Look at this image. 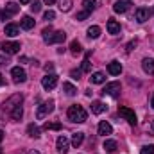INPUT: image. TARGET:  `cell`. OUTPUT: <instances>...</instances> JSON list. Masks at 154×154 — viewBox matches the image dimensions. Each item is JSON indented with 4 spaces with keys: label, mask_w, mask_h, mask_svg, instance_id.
<instances>
[{
    "label": "cell",
    "mask_w": 154,
    "mask_h": 154,
    "mask_svg": "<svg viewBox=\"0 0 154 154\" xmlns=\"http://www.w3.org/2000/svg\"><path fill=\"white\" fill-rule=\"evenodd\" d=\"M41 34H43L45 43H48V45H52V43H63V41L66 39V34H65L63 31H54L50 25H48V27H45Z\"/></svg>",
    "instance_id": "1"
},
{
    "label": "cell",
    "mask_w": 154,
    "mask_h": 154,
    "mask_svg": "<svg viewBox=\"0 0 154 154\" xmlns=\"http://www.w3.org/2000/svg\"><path fill=\"white\" fill-rule=\"evenodd\" d=\"M66 115H68V120H70V122H75V124H82V122H86V118H88L86 109H84L82 106H79V104L70 106Z\"/></svg>",
    "instance_id": "2"
},
{
    "label": "cell",
    "mask_w": 154,
    "mask_h": 154,
    "mask_svg": "<svg viewBox=\"0 0 154 154\" xmlns=\"http://www.w3.org/2000/svg\"><path fill=\"white\" fill-rule=\"evenodd\" d=\"M52 111H54V100H45V102H43V104L38 108L36 116H38L39 120H43L45 116H48Z\"/></svg>",
    "instance_id": "3"
},
{
    "label": "cell",
    "mask_w": 154,
    "mask_h": 154,
    "mask_svg": "<svg viewBox=\"0 0 154 154\" xmlns=\"http://www.w3.org/2000/svg\"><path fill=\"white\" fill-rule=\"evenodd\" d=\"M120 91H122V86H120V82H109V84H106V88L102 90V93L104 95H109V97H120Z\"/></svg>",
    "instance_id": "4"
},
{
    "label": "cell",
    "mask_w": 154,
    "mask_h": 154,
    "mask_svg": "<svg viewBox=\"0 0 154 154\" xmlns=\"http://www.w3.org/2000/svg\"><path fill=\"white\" fill-rule=\"evenodd\" d=\"M57 84V75L56 74H47V75L41 79V86L48 91V90H54Z\"/></svg>",
    "instance_id": "5"
},
{
    "label": "cell",
    "mask_w": 154,
    "mask_h": 154,
    "mask_svg": "<svg viewBox=\"0 0 154 154\" xmlns=\"http://www.w3.org/2000/svg\"><path fill=\"white\" fill-rule=\"evenodd\" d=\"M118 115L124 116L131 125H136V115H134V111L133 109H129V108H124V106H120L118 108Z\"/></svg>",
    "instance_id": "6"
},
{
    "label": "cell",
    "mask_w": 154,
    "mask_h": 154,
    "mask_svg": "<svg viewBox=\"0 0 154 154\" xmlns=\"http://www.w3.org/2000/svg\"><path fill=\"white\" fill-rule=\"evenodd\" d=\"M11 75H13V82H16V84L27 81V74H25V70L20 68V66H14V68L11 70Z\"/></svg>",
    "instance_id": "7"
},
{
    "label": "cell",
    "mask_w": 154,
    "mask_h": 154,
    "mask_svg": "<svg viewBox=\"0 0 154 154\" xmlns=\"http://www.w3.org/2000/svg\"><path fill=\"white\" fill-rule=\"evenodd\" d=\"M2 50L5 52V54H18L20 52V43L18 41H4L2 43Z\"/></svg>",
    "instance_id": "8"
},
{
    "label": "cell",
    "mask_w": 154,
    "mask_h": 154,
    "mask_svg": "<svg viewBox=\"0 0 154 154\" xmlns=\"http://www.w3.org/2000/svg\"><path fill=\"white\" fill-rule=\"evenodd\" d=\"M20 11V5L18 4H14V2H9V4H5V9H4V16H2V20H9L13 14H16Z\"/></svg>",
    "instance_id": "9"
},
{
    "label": "cell",
    "mask_w": 154,
    "mask_h": 154,
    "mask_svg": "<svg viewBox=\"0 0 154 154\" xmlns=\"http://www.w3.org/2000/svg\"><path fill=\"white\" fill-rule=\"evenodd\" d=\"M56 145H57V152H59V154H66V152H68V149H70V142H68V138H66L65 134L57 138Z\"/></svg>",
    "instance_id": "10"
},
{
    "label": "cell",
    "mask_w": 154,
    "mask_h": 154,
    "mask_svg": "<svg viewBox=\"0 0 154 154\" xmlns=\"http://www.w3.org/2000/svg\"><path fill=\"white\" fill-rule=\"evenodd\" d=\"M149 16H151V11H149L147 7H140V9H136V13H134V20H136L138 23L147 22V20H149Z\"/></svg>",
    "instance_id": "11"
},
{
    "label": "cell",
    "mask_w": 154,
    "mask_h": 154,
    "mask_svg": "<svg viewBox=\"0 0 154 154\" xmlns=\"http://www.w3.org/2000/svg\"><path fill=\"white\" fill-rule=\"evenodd\" d=\"M142 68H143V72H145V74L154 75V59H152V57H145V59L142 61Z\"/></svg>",
    "instance_id": "12"
},
{
    "label": "cell",
    "mask_w": 154,
    "mask_h": 154,
    "mask_svg": "<svg viewBox=\"0 0 154 154\" xmlns=\"http://www.w3.org/2000/svg\"><path fill=\"white\" fill-rule=\"evenodd\" d=\"M129 7H131V2H129V0H120V2H116L115 5H113V11L122 14V13H125Z\"/></svg>",
    "instance_id": "13"
},
{
    "label": "cell",
    "mask_w": 154,
    "mask_h": 154,
    "mask_svg": "<svg viewBox=\"0 0 154 154\" xmlns=\"http://www.w3.org/2000/svg\"><path fill=\"white\" fill-rule=\"evenodd\" d=\"M108 72H109L111 75H120V74H122V63H120V61H111V63L108 65Z\"/></svg>",
    "instance_id": "14"
},
{
    "label": "cell",
    "mask_w": 154,
    "mask_h": 154,
    "mask_svg": "<svg viewBox=\"0 0 154 154\" xmlns=\"http://www.w3.org/2000/svg\"><path fill=\"white\" fill-rule=\"evenodd\" d=\"M4 32H5L7 36L14 38V36H18V34H20V27H18V25H14V23H7V25H5V29H4Z\"/></svg>",
    "instance_id": "15"
},
{
    "label": "cell",
    "mask_w": 154,
    "mask_h": 154,
    "mask_svg": "<svg viewBox=\"0 0 154 154\" xmlns=\"http://www.w3.org/2000/svg\"><path fill=\"white\" fill-rule=\"evenodd\" d=\"M113 133V127H111V124H108V122H100L99 124V134H102V136H108V134H111Z\"/></svg>",
    "instance_id": "16"
},
{
    "label": "cell",
    "mask_w": 154,
    "mask_h": 154,
    "mask_svg": "<svg viewBox=\"0 0 154 154\" xmlns=\"http://www.w3.org/2000/svg\"><path fill=\"white\" fill-rule=\"evenodd\" d=\"M106 27H108V32H109V34H118V32H120V23H118L116 20H113V18L108 20V25H106Z\"/></svg>",
    "instance_id": "17"
},
{
    "label": "cell",
    "mask_w": 154,
    "mask_h": 154,
    "mask_svg": "<svg viewBox=\"0 0 154 154\" xmlns=\"http://www.w3.org/2000/svg\"><path fill=\"white\" fill-rule=\"evenodd\" d=\"M34 23H36V22H34L31 16H23L22 22H20V27H22L23 31H31V29L34 27Z\"/></svg>",
    "instance_id": "18"
},
{
    "label": "cell",
    "mask_w": 154,
    "mask_h": 154,
    "mask_svg": "<svg viewBox=\"0 0 154 154\" xmlns=\"http://www.w3.org/2000/svg\"><path fill=\"white\" fill-rule=\"evenodd\" d=\"M104 111H106V106H104L100 100H93V102H91V113L100 115V113H104Z\"/></svg>",
    "instance_id": "19"
},
{
    "label": "cell",
    "mask_w": 154,
    "mask_h": 154,
    "mask_svg": "<svg viewBox=\"0 0 154 154\" xmlns=\"http://www.w3.org/2000/svg\"><path fill=\"white\" fill-rule=\"evenodd\" d=\"M39 133H41V129H39L36 124H29L27 125V134L31 138H39Z\"/></svg>",
    "instance_id": "20"
},
{
    "label": "cell",
    "mask_w": 154,
    "mask_h": 154,
    "mask_svg": "<svg viewBox=\"0 0 154 154\" xmlns=\"http://www.w3.org/2000/svg\"><path fill=\"white\" fill-rule=\"evenodd\" d=\"M90 81H91V84H102V82L106 81V75H104L102 72H95V74H91Z\"/></svg>",
    "instance_id": "21"
},
{
    "label": "cell",
    "mask_w": 154,
    "mask_h": 154,
    "mask_svg": "<svg viewBox=\"0 0 154 154\" xmlns=\"http://www.w3.org/2000/svg\"><path fill=\"white\" fill-rule=\"evenodd\" d=\"M22 116H23V109H22V104H18V106H14L11 109V118L13 120H20Z\"/></svg>",
    "instance_id": "22"
},
{
    "label": "cell",
    "mask_w": 154,
    "mask_h": 154,
    "mask_svg": "<svg viewBox=\"0 0 154 154\" xmlns=\"http://www.w3.org/2000/svg\"><path fill=\"white\" fill-rule=\"evenodd\" d=\"M99 36H100V27H99V25H91V27L88 29V38L97 39Z\"/></svg>",
    "instance_id": "23"
},
{
    "label": "cell",
    "mask_w": 154,
    "mask_h": 154,
    "mask_svg": "<svg viewBox=\"0 0 154 154\" xmlns=\"http://www.w3.org/2000/svg\"><path fill=\"white\" fill-rule=\"evenodd\" d=\"M63 90H65V93H66L68 97H74L77 93V88L74 84H70V82H63Z\"/></svg>",
    "instance_id": "24"
},
{
    "label": "cell",
    "mask_w": 154,
    "mask_h": 154,
    "mask_svg": "<svg viewBox=\"0 0 154 154\" xmlns=\"http://www.w3.org/2000/svg\"><path fill=\"white\" fill-rule=\"evenodd\" d=\"M82 7H84V11L91 13L97 7V0H82Z\"/></svg>",
    "instance_id": "25"
},
{
    "label": "cell",
    "mask_w": 154,
    "mask_h": 154,
    "mask_svg": "<svg viewBox=\"0 0 154 154\" xmlns=\"http://www.w3.org/2000/svg\"><path fill=\"white\" fill-rule=\"evenodd\" d=\"M82 142H84V133H75V134L72 136V145H74V147H79Z\"/></svg>",
    "instance_id": "26"
},
{
    "label": "cell",
    "mask_w": 154,
    "mask_h": 154,
    "mask_svg": "<svg viewBox=\"0 0 154 154\" xmlns=\"http://www.w3.org/2000/svg\"><path fill=\"white\" fill-rule=\"evenodd\" d=\"M70 52H72L74 56H77V54H81V52H82V47H81V43H79L77 39H74V41L70 43Z\"/></svg>",
    "instance_id": "27"
},
{
    "label": "cell",
    "mask_w": 154,
    "mask_h": 154,
    "mask_svg": "<svg viewBox=\"0 0 154 154\" xmlns=\"http://www.w3.org/2000/svg\"><path fill=\"white\" fill-rule=\"evenodd\" d=\"M43 129H45V131H59V129H61V124H59V122H47V124L43 125Z\"/></svg>",
    "instance_id": "28"
},
{
    "label": "cell",
    "mask_w": 154,
    "mask_h": 154,
    "mask_svg": "<svg viewBox=\"0 0 154 154\" xmlns=\"http://www.w3.org/2000/svg\"><path fill=\"white\" fill-rule=\"evenodd\" d=\"M116 147H118V145H116L115 140H106V142H104V149H106L108 152H115Z\"/></svg>",
    "instance_id": "29"
},
{
    "label": "cell",
    "mask_w": 154,
    "mask_h": 154,
    "mask_svg": "<svg viewBox=\"0 0 154 154\" xmlns=\"http://www.w3.org/2000/svg\"><path fill=\"white\" fill-rule=\"evenodd\" d=\"M59 9H61L63 13L70 11V9H72V0H59Z\"/></svg>",
    "instance_id": "30"
},
{
    "label": "cell",
    "mask_w": 154,
    "mask_h": 154,
    "mask_svg": "<svg viewBox=\"0 0 154 154\" xmlns=\"http://www.w3.org/2000/svg\"><path fill=\"white\" fill-rule=\"evenodd\" d=\"M88 57H90V54H88V56H86V59L82 61V66H81V70H82V72H90V68H91V63H90V59H88Z\"/></svg>",
    "instance_id": "31"
},
{
    "label": "cell",
    "mask_w": 154,
    "mask_h": 154,
    "mask_svg": "<svg viewBox=\"0 0 154 154\" xmlns=\"http://www.w3.org/2000/svg\"><path fill=\"white\" fill-rule=\"evenodd\" d=\"M140 154H154V145H143Z\"/></svg>",
    "instance_id": "32"
},
{
    "label": "cell",
    "mask_w": 154,
    "mask_h": 154,
    "mask_svg": "<svg viewBox=\"0 0 154 154\" xmlns=\"http://www.w3.org/2000/svg\"><path fill=\"white\" fill-rule=\"evenodd\" d=\"M88 16H90V13L82 9L81 13H77V14H75V20H79V22H82V20H84V18H88Z\"/></svg>",
    "instance_id": "33"
},
{
    "label": "cell",
    "mask_w": 154,
    "mask_h": 154,
    "mask_svg": "<svg viewBox=\"0 0 154 154\" xmlns=\"http://www.w3.org/2000/svg\"><path fill=\"white\" fill-rule=\"evenodd\" d=\"M54 18H56V13H54V11H50V9L43 14V20H47V22H50V20H54Z\"/></svg>",
    "instance_id": "34"
},
{
    "label": "cell",
    "mask_w": 154,
    "mask_h": 154,
    "mask_svg": "<svg viewBox=\"0 0 154 154\" xmlns=\"http://www.w3.org/2000/svg\"><path fill=\"white\" fill-rule=\"evenodd\" d=\"M39 9H41V2H32L31 4V11L32 13H38Z\"/></svg>",
    "instance_id": "35"
},
{
    "label": "cell",
    "mask_w": 154,
    "mask_h": 154,
    "mask_svg": "<svg viewBox=\"0 0 154 154\" xmlns=\"http://www.w3.org/2000/svg\"><path fill=\"white\" fill-rule=\"evenodd\" d=\"M81 74H82V70H72V72H70L72 79H79V77H81Z\"/></svg>",
    "instance_id": "36"
},
{
    "label": "cell",
    "mask_w": 154,
    "mask_h": 154,
    "mask_svg": "<svg viewBox=\"0 0 154 154\" xmlns=\"http://www.w3.org/2000/svg\"><path fill=\"white\" fill-rule=\"evenodd\" d=\"M136 43H138L136 39H133V41H129V43H127V52H131V50H133V48L136 47Z\"/></svg>",
    "instance_id": "37"
},
{
    "label": "cell",
    "mask_w": 154,
    "mask_h": 154,
    "mask_svg": "<svg viewBox=\"0 0 154 154\" xmlns=\"http://www.w3.org/2000/svg\"><path fill=\"white\" fill-rule=\"evenodd\" d=\"M45 70H47V74H48V72H52V70H54V65H52V63L45 65Z\"/></svg>",
    "instance_id": "38"
},
{
    "label": "cell",
    "mask_w": 154,
    "mask_h": 154,
    "mask_svg": "<svg viewBox=\"0 0 154 154\" xmlns=\"http://www.w3.org/2000/svg\"><path fill=\"white\" fill-rule=\"evenodd\" d=\"M7 63H9V61H7V57L0 56V66H2V65H7Z\"/></svg>",
    "instance_id": "39"
},
{
    "label": "cell",
    "mask_w": 154,
    "mask_h": 154,
    "mask_svg": "<svg viewBox=\"0 0 154 154\" xmlns=\"http://www.w3.org/2000/svg\"><path fill=\"white\" fill-rule=\"evenodd\" d=\"M43 2H45V4H47V5H52V4H54V2H56V0H43Z\"/></svg>",
    "instance_id": "40"
},
{
    "label": "cell",
    "mask_w": 154,
    "mask_h": 154,
    "mask_svg": "<svg viewBox=\"0 0 154 154\" xmlns=\"http://www.w3.org/2000/svg\"><path fill=\"white\" fill-rule=\"evenodd\" d=\"M29 2H31V0H20V4H22V5H25V4H29Z\"/></svg>",
    "instance_id": "41"
},
{
    "label": "cell",
    "mask_w": 154,
    "mask_h": 154,
    "mask_svg": "<svg viewBox=\"0 0 154 154\" xmlns=\"http://www.w3.org/2000/svg\"><path fill=\"white\" fill-rule=\"evenodd\" d=\"M4 84V77H2V74H0V86Z\"/></svg>",
    "instance_id": "42"
},
{
    "label": "cell",
    "mask_w": 154,
    "mask_h": 154,
    "mask_svg": "<svg viewBox=\"0 0 154 154\" xmlns=\"http://www.w3.org/2000/svg\"><path fill=\"white\" fill-rule=\"evenodd\" d=\"M151 106H152V109H154V95H152V99H151Z\"/></svg>",
    "instance_id": "43"
},
{
    "label": "cell",
    "mask_w": 154,
    "mask_h": 154,
    "mask_svg": "<svg viewBox=\"0 0 154 154\" xmlns=\"http://www.w3.org/2000/svg\"><path fill=\"white\" fill-rule=\"evenodd\" d=\"M2 140H4V133L0 131V142H2Z\"/></svg>",
    "instance_id": "44"
},
{
    "label": "cell",
    "mask_w": 154,
    "mask_h": 154,
    "mask_svg": "<svg viewBox=\"0 0 154 154\" xmlns=\"http://www.w3.org/2000/svg\"><path fill=\"white\" fill-rule=\"evenodd\" d=\"M151 129H152V131H154V120H152V122H151Z\"/></svg>",
    "instance_id": "45"
},
{
    "label": "cell",
    "mask_w": 154,
    "mask_h": 154,
    "mask_svg": "<svg viewBox=\"0 0 154 154\" xmlns=\"http://www.w3.org/2000/svg\"><path fill=\"white\" fill-rule=\"evenodd\" d=\"M29 154H39V152H38V151H31Z\"/></svg>",
    "instance_id": "46"
},
{
    "label": "cell",
    "mask_w": 154,
    "mask_h": 154,
    "mask_svg": "<svg viewBox=\"0 0 154 154\" xmlns=\"http://www.w3.org/2000/svg\"><path fill=\"white\" fill-rule=\"evenodd\" d=\"M2 16H4V11H0V20H2Z\"/></svg>",
    "instance_id": "47"
},
{
    "label": "cell",
    "mask_w": 154,
    "mask_h": 154,
    "mask_svg": "<svg viewBox=\"0 0 154 154\" xmlns=\"http://www.w3.org/2000/svg\"><path fill=\"white\" fill-rule=\"evenodd\" d=\"M0 154H2V151H0Z\"/></svg>",
    "instance_id": "48"
}]
</instances>
